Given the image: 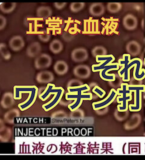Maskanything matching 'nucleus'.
I'll use <instances>...</instances> for the list:
<instances>
[{"instance_id": "obj_1", "label": "nucleus", "mask_w": 145, "mask_h": 160, "mask_svg": "<svg viewBox=\"0 0 145 160\" xmlns=\"http://www.w3.org/2000/svg\"><path fill=\"white\" fill-rule=\"evenodd\" d=\"M89 86L85 84L78 87L67 88L68 93L65 95L67 100H75L73 103L68 105V108L71 112L76 110L80 107L84 100H91L93 95L91 93H84V92L89 90Z\"/></svg>"}, {"instance_id": "obj_2", "label": "nucleus", "mask_w": 145, "mask_h": 160, "mask_svg": "<svg viewBox=\"0 0 145 160\" xmlns=\"http://www.w3.org/2000/svg\"><path fill=\"white\" fill-rule=\"evenodd\" d=\"M140 61H142L140 58H135L131 60L130 54H123V58L118 60V62L120 66H123L121 69L118 70V74L120 77H122L123 81H130V69Z\"/></svg>"}, {"instance_id": "obj_3", "label": "nucleus", "mask_w": 145, "mask_h": 160, "mask_svg": "<svg viewBox=\"0 0 145 160\" xmlns=\"http://www.w3.org/2000/svg\"><path fill=\"white\" fill-rule=\"evenodd\" d=\"M128 84L122 83L121 88L117 90L118 96L117 97V102L118 104L117 107V110L120 112H125L128 109V102L132 100V92L128 89Z\"/></svg>"}, {"instance_id": "obj_4", "label": "nucleus", "mask_w": 145, "mask_h": 160, "mask_svg": "<svg viewBox=\"0 0 145 160\" xmlns=\"http://www.w3.org/2000/svg\"><path fill=\"white\" fill-rule=\"evenodd\" d=\"M128 89L134 92V104H129L130 112H139L142 109V93L145 92V85H129Z\"/></svg>"}, {"instance_id": "obj_5", "label": "nucleus", "mask_w": 145, "mask_h": 160, "mask_svg": "<svg viewBox=\"0 0 145 160\" xmlns=\"http://www.w3.org/2000/svg\"><path fill=\"white\" fill-rule=\"evenodd\" d=\"M29 95L25 101L19 103L18 108L21 111H25L30 108L35 102L38 94V88L36 86H29Z\"/></svg>"}, {"instance_id": "obj_6", "label": "nucleus", "mask_w": 145, "mask_h": 160, "mask_svg": "<svg viewBox=\"0 0 145 160\" xmlns=\"http://www.w3.org/2000/svg\"><path fill=\"white\" fill-rule=\"evenodd\" d=\"M96 60L100 62L99 64H93L92 66V71L93 72H100L105 69L107 66L115 60V57L113 55H98L96 57Z\"/></svg>"}, {"instance_id": "obj_7", "label": "nucleus", "mask_w": 145, "mask_h": 160, "mask_svg": "<svg viewBox=\"0 0 145 160\" xmlns=\"http://www.w3.org/2000/svg\"><path fill=\"white\" fill-rule=\"evenodd\" d=\"M118 96L117 92L114 89H112L110 90L108 96L105 99L101 101L94 102L92 104V107L94 110H99L104 109L108 106H109L113 102L116 100L117 97Z\"/></svg>"}, {"instance_id": "obj_8", "label": "nucleus", "mask_w": 145, "mask_h": 160, "mask_svg": "<svg viewBox=\"0 0 145 160\" xmlns=\"http://www.w3.org/2000/svg\"><path fill=\"white\" fill-rule=\"evenodd\" d=\"M64 91L65 90L63 88L56 87L54 98H53L52 100H50L47 103H46L42 105V107L43 109L46 112H48L55 108L59 103L60 100H62L63 95L64 93Z\"/></svg>"}, {"instance_id": "obj_9", "label": "nucleus", "mask_w": 145, "mask_h": 160, "mask_svg": "<svg viewBox=\"0 0 145 160\" xmlns=\"http://www.w3.org/2000/svg\"><path fill=\"white\" fill-rule=\"evenodd\" d=\"M119 67H120V65L118 62L109 64L106 68L100 72V73H99L100 77L101 78L102 80L105 81H114L116 79L115 74L114 73L109 74L108 72L111 70H118Z\"/></svg>"}, {"instance_id": "obj_10", "label": "nucleus", "mask_w": 145, "mask_h": 160, "mask_svg": "<svg viewBox=\"0 0 145 160\" xmlns=\"http://www.w3.org/2000/svg\"><path fill=\"white\" fill-rule=\"evenodd\" d=\"M52 63V58L47 53H42L38 56L35 61V66L39 69H44L48 68Z\"/></svg>"}, {"instance_id": "obj_11", "label": "nucleus", "mask_w": 145, "mask_h": 160, "mask_svg": "<svg viewBox=\"0 0 145 160\" xmlns=\"http://www.w3.org/2000/svg\"><path fill=\"white\" fill-rule=\"evenodd\" d=\"M10 48L14 52H18L22 50L25 46V41L20 35L12 37L9 41Z\"/></svg>"}, {"instance_id": "obj_12", "label": "nucleus", "mask_w": 145, "mask_h": 160, "mask_svg": "<svg viewBox=\"0 0 145 160\" xmlns=\"http://www.w3.org/2000/svg\"><path fill=\"white\" fill-rule=\"evenodd\" d=\"M36 79L40 84H49L55 80V76L50 71L42 70L37 74Z\"/></svg>"}, {"instance_id": "obj_13", "label": "nucleus", "mask_w": 145, "mask_h": 160, "mask_svg": "<svg viewBox=\"0 0 145 160\" xmlns=\"http://www.w3.org/2000/svg\"><path fill=\"white\" fill-rule=\"evenodd\" d=\"M71 59L75 62H82L88 58V52L84 48H77L73 50L71 54Z\"/></svg>"}, {"instance_id": "obj_14", "label": "nucleus", "mask_w": 145, "mask_h": 160, "mask_svg": "<svg viewBox=\"0 0 145 160\" xmlns=\"http://www.w3.org/2000/svg\"><path fill=\"white\" fill-rule=\"evenodd\" d=\"M14 103L15 98L13 93L6 92L4 93L1 100V106L4 109H9L13 106Z\"/></svg>"}, {"instance_id": "obj_15", "label": "nucleus", "mask_w": 145, "mask_h": 160, "mask_svg": "<svg viewBox=\"0 0 145 160\" xmlns=\"http://www.w3.org/2000/svg\"><path fill=\"white\" fill-rule=\"evenodd\" d=\"M73 73L78 78H87L90 75V69L85 65H79L74 69Z\"/></svg>"}, {"instance_id": "obj_16", "label": "nucleus", "mask_w": 145, "mask_h": 160, "mask_svg": "<svg viewBox=\"0 0 145 160\" xmlns=\"http://www.w3.org/2000/svg\"><path fill=\"white\" fill-rule=\"evenodd\" d=\"M41 51V46L39 42H33L31 43L27 48L26 53L27 56L31 58L38 56Z\"/></svg>"}, {"instance_id": "obj_17", "label": "nucleus", "mask_w": 145, "mask_h": 160, "mask_svg": "<svg viewBox=\"0 0 145 160\" xmlns=\"http://www.w3.org/2000/svg\"><path fill=\"white\" fill-rule=\"evenodd\" d=\"M68 65L63 60H58L54 65V70L59 75H64L68 71Z\"/></svg>"}, {"instance_id": "obj_18", "label": "nucleus", "mask_w": 145, "mask_h": 160, "mask_svg": "<svg viewBox=\"0 0 145 160\" xmlns=\"http://www.w3.org/2000/svg\"><path fill=\"white\" fill-rule=\"evenodd\" d=\"M20 116V113L19 110L17 109H13L11 110H8L4 115V119L6 122L9 124H13L15 118L19 117Z\"/></svg>"}, {"instance_id": "obj_19", "label": "nucleus", "mask_w": 145, "mask_h": 160, "mask_svg": "<svg viewBox=\"0 0 145 160\" xmlns=\"http://www.w3.org/2000/svg\"><path fill=\"white\" fill-rule=\"evenodd\" d=\"M49 48L52 53L55 54H58L64 49V44L60 40L55 39L50 42Z\"/></svg>"}, {"instance_id": "obj_20", "label": "nucleus", "mask_w": 145, "mask_h": 160, "mask_svg": "<svg viewBox=\"0 0 145 160\" xmlns=\"http://www.w3.org/2000/svg\"><path fill=\"white\" fill-rule=\"evenodd\" d=\"M105 8L102 3H94L91 5L89 8V12L94 16H100L104 14Z\"/></svg>"}, {"instance_id": "obj_21", "label": "nucleus", "mask_w": 145, "mask_h": 160, "mask_svg": "<svg viewBox=\"0 0 145 160\" xmlns=\"http://www.w3.org/2000/svg\"><path fill=\"white\" fill-rule=\"evenodd\" d=\"M137 20L133 15H127L123 19V24L126 29L129 30L134 29L137 26Z\"/></svg>"}, {"instance_id": "obj_22", "label": "nucleus", "mask_w": 145, "mask_h": 160, "mask_svg": "<svg viewBox=\"0 0 145 160\" xmlns=\"http://www.w3.org/2000/svg\"><path fill=\"white\" fill-rule=\"evenodd\" d=\"M36 13L39 18H48L52 15V10L48 6H41L38 8Z\"/></svg>"}, {"instance_id": "obj_23", "label": "nucleus", "mask_w": 145, "mask_h": 160, "mask_svg": "<svg viewBox=\"0 0 145 160\" xmlns=\"http://www.w3.org/2000/svg\"><path fill=\"white\" fill-rule=\"evenodd\" d=\"M17 3L15 2H2L0 4V10L4 13H12L15 9Z\"/></svg>"}, {"instance_id": "obj_24", "label": "nucleus", "mask_w": 145, "mask_h": 160, "mask_svg": "<svg viewBox=\"0 0 145 160\" xmlns=\"http://www.w3.org/2000/svg\"><path fill=\"white\" fill-rule=\"evenodd\" d=\"M0 132V139L2 142H7L12 137V130L10 128L5 126L2 128V126H1Z\"/></svg>"}, {"instance_id": "obj_25", "label": "nucleus", "mask_w": 145, "mask_h": 160, "mask_svg": "<svg viewBox=\"0 0 145 160\" xmlns=\"http://www.w3.org/2000/svg\"><path fill=\"white\" fill-rule=\"evenodd\" d=\"M0 52L2 57L6 60H9L11 58V53L7 49V45L5 43L0 44Z\"/></svg>"}, {"instance_id": "obj_26", "label": "nucleus", "mask_w": 145, "mask_h": 160, "mask_svg": "<svg viewBox=\"0 0 145 160\" xmlns=\"http://www.w3.org/2000/svg\"><path fill=\"white\" fill-rule=\"evenodd\" d=\"M122 4L118 2H110L107 5V9L111 13H117L122 9Z\"/></svg>"}, {"instance_id": "obj_27", "label": "nucleus", "mask_w": 145, "mask_h": 160, "mask_svg": "<svg viewBox=\"0 0 145 160\" xmlns=\"http://www.w3.org/2000/svg\"><path fill=\"white\" fill-rule=\"evenodd\" d=\"M85 6L84 2H73L70 4V10L73 12L76 13L83 9Z\"/></svg>"}, {"instance_id": "obj_28", "label": "nucleus", "mask_w": 145, "mask_h": 160, "mask_svg": "<svg viewBox=\"0 0 145 160\" xmlns=\"http://www.w3.org/2000/svg\"><path fill=\"white\" fill-rule=\"evenodd\" d=\"M93 92L97 95L99 98H102L106 94V92L104 90H103L102 88H100L99 86H96L93 89Z\"/></svg>"}, {"instance_id": "obj_29", "label": "nucleus", "mask_w": 145, "mask_h": 160, "mask_svg": "<svg viewBox=\"0 0 145 160\" xmlns=\"http://www.w3.org/2000/svg\"><path fill=\"white\" fill-rule=\"evenodd\" d=\"M93 53L96 57L98 55H106V50L102 47H96L93 50Z\"/></svg>"}, {"instance_id": "obj_30", "label": "nucleus", "mask_w": 145, "mask_h": 160, "mask_svg": "<svg viewBox=\"0 0 145 160\" xmlns=\"http://www.w3.org/2000/svg\"><path fill=\"white\" fill-rule=\"evenodd\" d=\"M83 85L81 82L77 80H70L67 83V88H73V87H78Z\"/></svg>"}, {"instance_id": "obj_31", "label": "nucleus", "mask_w": 145, "mask_h": 160, "mask_svg": "<svg viewBox=\"0 0 145 160\" xmlns=\"http://www.w3.org/2000/svg\"><path fill=\"white\" fill-rule=\"evenodd\" d=\"M50 35L47 33H42L39 34L38 38L43 42H47L50 40Z\"/></svg>"}, {"instance_id": "obj_32", "label": "nucleus", "mask_w": 145, "mask_h": 160, "mask_svg": "<svg viewBox=\"0 0 145 160\" xmlns=\"http://www.w3.org/2000/svg\"><path fill=\"white\" fill-rule=\"evenodd\" d=\"M0 30H2L4 29L7 24V20L6 18L2 15H0Z\"/></svg>"}, {"instance_id": "obj_33", "label": "nucleus", "mask_w": 145, "mask_h": 160, "mask_svg": "<svg viewBox=\"0 0 145 160\" xmlns=\"http://www.w3.org/2000/svg\"><path fill=\"white\" fill-rule=\"evenodd\" d=\"M67 5V2H55L54 6L55 7L58 9V10H61L64 9Z\"/></svg>"}, {"instance_id": "obj_34", "label": "nucleus", "mask_w": 145, "mask_h": 160, "mask_svg": "<svg viewBox=\"0 0 145 160\" xmlns=\"http://www.w3.org/2000/svg\"></svg>"}, {"instance_id": "obj_35", "label": "nucleus", "mask_w": 145, "mask_h": 160, "mask_svg": "<svg viewBox=\"0 0 145 160\" xmlns=\"http://www.w3.org/2000/svg\"></svg>"}]
</instances>
